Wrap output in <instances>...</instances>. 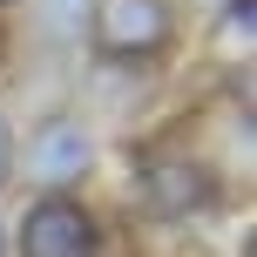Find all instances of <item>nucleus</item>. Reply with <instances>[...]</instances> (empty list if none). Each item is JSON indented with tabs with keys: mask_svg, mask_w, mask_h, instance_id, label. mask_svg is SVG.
<instances>
[{
	"mask_svg": "<svg viewBox=\"0 0 257 257\" xmlns=\"http://www.w3.org/2000/svg\"><path fill=\"white\" fill-rule=\"evenodd\" d=\"M169 0H88V27L95 54L108 61H142V54L169 48Z\"/></svg>",
	"mask_w": 257,
	"mask_h": 257,
	"instance_id": "1",
	"label": "nucleus"
},
{
	"mask_svg": "<svg viewBox=\"0 0 257 257\" xmlns=\"http://www.w3.org/2000/svg\"><path fill=\"white\" fill-rule=\"evenodd\" d=\"M7 176H14V122L0 115V183H7Z\"/></svg>",
	"mask_w": 257,
	"mask_h": 257,
	"instance_id": "5",
	"label": "nucleus"
},
{
	"mask_svg": "<svg viewBox=\"0 0 257 257\" xmlns=\"http://www.w3.org/2000/svg\"><path fill=\"white\" fill-rule=\"evenodd\" d=\"M27 176L41 183V196H75V183L95 169V136L81 128L75 115H54L34 128V142H27Z\"/></svg>",
	"mask_w": 257,
	"mask_h": 257,
	"instance_id": "2",
	"label": "nucleus"
},
{
	"mask_svg": "<svg viewBox=\"0 0 257 257\" xmlns=\"http://www.w3.org/2000/svg\"><path fill=\"white\" fill-rule=\"evenodd\" d=\"M149 190H156V210L183 217V210H196V190H203V183H196L183 163H169V169H149Z\"/></svg>",
	"mask_w": 257,
	"mask_h": 257,
	"instance_id": "4",
	"label": "nucleus"
},
{
	"mask_svg": "<svg viewBox=\"0 0 257 257\" xmlns=\"http://www.w3.org/2000/svg\"><path fill=\"white\" fill-rule=\"evenodd\" d=\"M95 217L75 196H34L21 223V257H95Z\"/></svg>",
	"mask_w": 257,
	"mask_h": 257,
	"instance_id": "3",
	"label": "nucleus"
}]
</instances>
